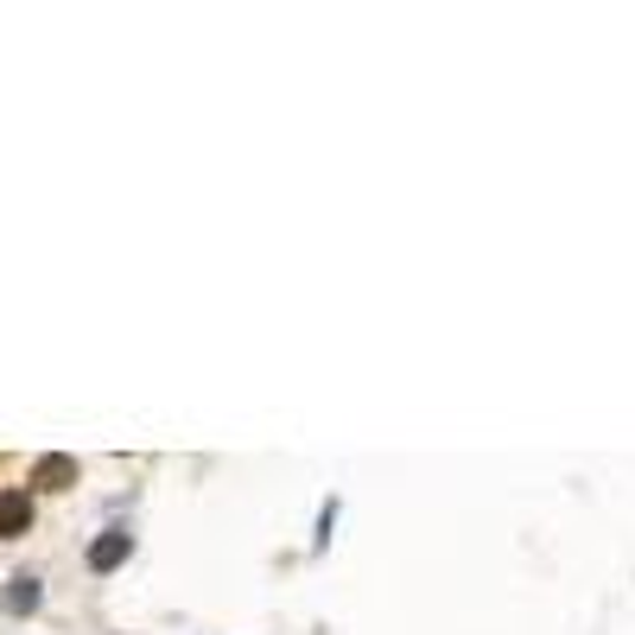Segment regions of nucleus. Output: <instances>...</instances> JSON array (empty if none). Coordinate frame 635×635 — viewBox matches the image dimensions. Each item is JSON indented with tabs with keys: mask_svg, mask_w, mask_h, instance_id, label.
I'll return each mask as SVG.
<instances>
[{
	"mask_svg": "<svg viewBox=\"0 0 635 635\" xmlns=\"http://www.w3.org/2000/svg\"><path fill=\"white\" fill-rule=\"evenodd\" d=\"M127 553H134V533H127V528H102L96 540H89V572H115Z\"/></svg>",
	"mask_w": 635,
	"mask_h": 635,
	"instance_id": "obj_1",
	"label": "nucleus"
},
{
	"mask_svg": "<svg viewBox=\"0 0 635 635\" xmlns=\"http://www.w3.org/2000/svg\"><path fill=\"white\" fill-rule=\"evenodd\" d=\"M32 528V496L25 489H0V540H20Z\"/></svg>",
	"mask_w": 635,
	"mask_h": 635,
	"instance_id": "obj_2",
	"label": "nucleus"
},
{
	"mask_svg": "<svg viewBox=\"0 0 635 635\" xmlns=\"http://www.w3.org/2000/svg\"><path fill=\"white\" fill-rule=\"evenodd\" d=\"M0 604L13 610V616H32V610L45 604V584L32 579V572H13V579H7V591H0Z\"/></svg>",
	"mask_w": 635,
	"mask_h": 635,
	"instance_id": "obj_3",
	"label": "nucleus"
},
{
	"mask_svg": "<svg viewBox=\"0 0 635 635\" xmlns=\"http://www.w3.org/2000/svg\"><path fill=\"white\" fill-rule=\"evenodd\" d=\"M32 483H39V489H64V483H76V457H64V452L39 457V470H32Z\"/></svg>",
	"mask_w": 635,
	"mask_h": 635,
	"instance_id": "obj_4",
	"label": "nucleus"
}]
</instances>
